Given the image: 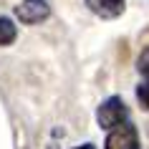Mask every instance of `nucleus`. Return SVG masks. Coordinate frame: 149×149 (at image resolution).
Listing matches in <instances>:
<instances>
[{
    "mask_svg": "<svg viewBox=\"0 0 149 149\" xmlns=\"http://www.w3.org/2000/svg\"><path fill=\"white\" fill-rule=\"evenodd\" d=\"M48 15H51L48 0H20V5H15V18L25 25H36Z\"/></svg>",
    "mask_w": 149,
    "mask_h": 149,
    "instance_id": "3",
    "label": "nucleus"
},
{
    "mask_svg": "<svg viewBox=\"0 0 149 149\" xmlns=\"http://www.w3.org/2000/svg\"><path fill=\"white\" fill-rule=\"evenodd\" d=\"M18 38V28L10 18H3L0 15V46H10L13 40Z\"/></svg>",
    "mask_w": 149,
    "mask_h": 149,
    "instance_id": "5",
    "label": "nucleus"
},
{
    "mask_svg": "<svg viewBox=\"0 0 149 149\" xmlns=\"http://www.w3.org/2000/svg\"><path fill=\"white\" fill-rule=\"evenodd\" d=\"M86 8L94 13V15L104 18V20H114L124 13V0H84Z\"/></svg>",
    "mask_w": 149,
    "mask_h": 149,
    "instance_id": "4",
    "label": "nucleus"
},
{
    "mask_svg": "<svg viewBox=\"0 0 149 149\" xmlns=\"http://www.w3.org/2000/svg\"><path fill=\"white\" fill-rule=\"evenodd\" d=\"M126 119H129V106L124 104L121 96H109L96 109V121H99L101 129H114L116 124H121Z\"/></svg>",
    "mask_w": 149,
    "mask_h": 149,
    "instance_id": "1",
    "label": "nucleus"
},
{
    "mask_svg": "<svg viewBox=\"0 0 149 149\" xmlns=\"http://www.w3.org/2000/svg\"><path fill=\"white\" fill-rule=\"evenodd\" d=\"M136 71H139V76L144 81H149V46L141 48L139 58H136Z\"/></svg>",
    "mask_w": 149,
    "mask_h": 149,
    "instance_id": "6",
    "label": "nucleus"
},
{
    "mask_svg": "<svg viewBox=\"0 0 149 149\" xmlns=\"http://www.w3.org/2000/svg\"><path fill=\"white\" fill-rule=\"evenodd\" d=\"M104 149H139V132L126 119L114 129H109V136L104 141Z\"/></svg>",
    "mask_w": 149,
    "mask_h": 149,
    "instance_id": "2",
    "label": "nucleus"
},
{
    "mask_svg": "<svg viewBox=\"0 0 149 149\" xmlns=\"http://www.w3.org/2000/svg\"><path fill=\"white\" fill-rule=\"evenodd\" d=\"M73 149H96L91 141H86V144H81V147H73Z\"/></svg>",
    "mask_w": 149,
    "mask_h": 149,
    "instance_id": "8",
    "label": "nucleus"
},
{
    "mask_svg": "<svg viewBox=\"0 0 149 149\" xmlns=\"http://www.w3.org/2000/svg\"><path fill=\"white\" fill-rule=\"evenodd\" d=\"M136 99H139L141 109L149 111V81H141L139 86H136Z\"/></svg>",
    "mask_w": 149,
    "mask_h": 149,
    "instance_id": "7",
    "label": "nucleus"
}]
</instances>
